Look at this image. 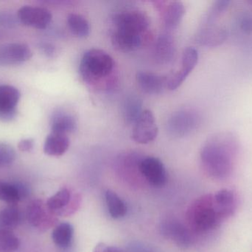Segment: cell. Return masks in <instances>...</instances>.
<instances>
[{
	"instance_id": "30",
	"label": "cell",
	"mask_w": 252,
	"mask_h": 252,
	"mask_svg": "<svg viewBox=\"0 0 252 252\" xmlns=\"http://www.w3.org/2000/svg\"><path fill=\"white\" fill-rule=\"evenodd\" d=\"M16 159L14 149L7 144L0 143V167L10 165Z\"/></svg>"
},
{
	"instance_id": "36",
	"label": "cell",
	"mask_w": 252,
	"mask_h": 252,
	"mask_svg": "<svg viewBox=\"0 0 252 252\" xmlns=\"http://www.w3.org/2000/svg\"><path fill=\"white\" fill-rule=\"evenodd\" d=\"M41 49L44 53H45L47 56H51L54 54L55 48L52 44H43L41 45Z\"/></svg>"
},
{
	"instance_id": "24",
	"label": "cell",
	"mask_w": 252,
	"mask_h": 252,
	"mask_svg": "<svg viewBox=\"0 0 252 252\" xmlns=\"http://www.w3.org/2000/svg\"><path fill=\"white\" fill-rule=\"evenodd\" d=\"M106 202L111 217L114 219H120L124 217L127 213L126 204L114 191H106L105 194Z\"/></svg>"
},
{
	"instance_id": "2",
	"label": "cell",
	"mask_w": 252,
	"mask_h": 252,
	"mask_svg": "<svg viewBox=\"0 0 252 252\" xmlns=\"http://www.w3.org/2000/svg\"><path fill=\"white\" fill-rule=\"evenodd\" d=\"M236 150L235 139L229 134L218 135L203 146L201 160L206 173L215 179L223 180L232 173Z\"/></svg>"
},
{
	"instance_id": "19",
	"label": "cell",
	"mask_w": 252,
	"mask_h": 252,
	"mask_svg": "<svg viewBox=\"0 0 252 252\" xmlns=\"http://www.w3.org/2000/svg\"><path fill=\"white\" fill-rule=\"evenodd\" d=\"M75 118L70 114L58 112L51 120L52 133L66 135L72 133L76 129Z\"/></svg>"
},
{
	"instance_id": "20",
	"label": "cell",
	"mask_w": 252,
	"mask_h": 252,
	"mask_svg": "<svg viewBox=\"0 0 252 252\" xmlns=\"http://www.w3.org/2000/svg\"><path fill=\"white\" fill-rule=\"evenodd\" d=\"M21 93L16 87L7 84L0 85V111L16 109Z\"/></svg>"
},
{
	"instance_id": "35",
	"label": "cell",
	"mask_w": 252,
	"mask_h": 252,
	"mask_svg": "<svg viewBox=\"0 0 252 252\" xmlns=\"http://www.w3.org/2000/svg\"><path fill=\"white\" fill-rule=\"evenodd\" d=\"M241 28L246 32L252 31V16H246L241 21Z\"/></svg>"
},
{
	"instance_id": "6",
	"label": "cell",
	"mask_w": 252,
	"mask_h": 252,
	"mask_svg": "<svg viewBox=\"0 0 252 252\" xmlns=\"http://www.w3.org/2000/svg\"><path fill=\"white\" fill-rule=\"evenodd\" d=\"M158 133V129L154 113L149 109L142 111L140 116L133 124V140L141 144H147L157 139Z\"/></svg>"
},
{
	"instance_id": "14",
	"label": "cell",
	"mask_w": 252,
	"mask_h": 252,
	"mask_svg": "<svg viewBox=\"0 0 252 252\" xmlns=\"http://www.w3.org/2000/svg\"><path fill=\"white\" fill-rule=\"evenodd\" d=\"M164 25L169 30L177 28L185 13L184 4L181 1H157Z\"/></svg>"
},
{
	"instance_id": "7",
	"label": "cell",
	"mask_w": 252,
	"mask_h": 252,
	"mask_svg": "<svg viewBox=\"0 0 252 252\" xmlns=\"http://www.w3.org/2000/svg\"><path fill=\"white\" fill-rule=\"evenodd\" d=\"M56 216L50 212L41 200H34L30 203L26 211L27 220L32 226L45 231L56 224Z\"/></svg>"
},
{
	"instance_id": "8",
	"label": "cell",
	"mask_w": 252,
	"mask_h": 252,
	"mask_svg": "<svg viewBox=\"0 0 252 252\" xmlns=\"http://www.w3.org/2000/svg\"><path fill=\"white\" fill-rule=\"evenodd\" d=\"M199 124V117L190 110H182L173 114L168 123L169 133L174 137H184L197 128Z\"/></svg>"
},
{
	"instance_id": "31",
	"label": "cell",
	"mask_w": 252,
	"mask_h": 252,
	"mask_svg": "<svg viewBox=\"0 0 252 252\" xmlns=\"http://www.w3.org/2000/svg\"><path fill=\"white\" fill-rule=\"evenodd\" d=\"M17 16L7 12H0V26L4 28H13L19 22Z\"/></svg>"
},
{
	"instance_id": "13",
	"label": "cell",
	"mask_w": 252,
	"mask_h": 252,
	"mask_svg": "<svg viewBox=\"0 0 252 252\" xmlns=\"http://www.w3.org/2000/svg\"><path fill=\"white\" fill-rule=\"evenodd\" d=\"M29 46L22 43H10L0 46V65L23 63L32 58Z\"/></svg>"
},
{
	"instance_id": "29",
	"label": "cell",
	"mask_w": 252,
	"mask_h": 252,
	"mask_svg": "<svg viewBox=\"0 0 252 252\" xmlns=\"http://www.w3.org/2000/svg\"><path fill=\"white\" fill-rule=\"evenodd\" d=\"M229 3L230 2L229 1H216L206 16L204 25L206 26H208V25H211L213 22H214L217 19V18L226 10Z\"/></svg>"
},
{
	"instance_id": "23",
	"label": "cell",
	"mask_w": 252,
	"mask_h": 252,
	"mask_svg": "<svg viewBox=\"0 0 252 252\" xmlns=\"http://www.w3.org/2000/svg\"><path fill=\"white\" fill-rule=\"evenodd\" d=\"M22 216L16 205H10L0 211V229L13 230L19 226Z\"/></svg>"
},
{
	"instance_id": "17",
	"label": "cell",
	"mask_w": 252,
	"mask_h": 252,
	"mask_svg": "<svg viewBox=\"0 0 252 252\" xmlns=\"http://www.w3.org/2000/svg\"><path fill=\"white\" fill-rule=\"evenodd\" d=\"M175 53L176 46L173 37L168 34H161L156 44L155 54L157 60L161 64L169 63L174 58Z\"/></svg>"
},
{
	"instance_id": "3",
	"label": "cell",
	"mask_w": 252,
	"mask_h": 252,
	"mask_svg": "<svg viewBox=\"0 0 252 252\" xmlns=\"http://www.w3.org/2000/svg\"><path fill=\"white\" fill-rule=\"evenodd\" d=\"M223 220L216 198L212 194L195 200L187 213L188 226L198 233H205L216 229Z\"/></svg>"
},
{
	"instance_id": "33",
	"label": "cell",
	"mask_w": 252,
	"mask_h": 252,
	"mask_svg": "<svg viewBox=\"0 0 252 252\" xmlns=\"http://www.w3.org/2000/svg\"><path fill=\"white\" fill-rule=\"evenodd\" d=\"M93 252H125L118 247L107 245L104 243H100L94 247Z\"/></svg>"
},
{
	"instance_id": "16",
	"label": "cell",
	"mask_w": 252,
	"mask_h": 252,
	"mask_svg": "<svg viewBox=\"0 0 252 252\" xmlns=\"http://www.w3.org/2000/svg\"><path fill=\"white\" fill-rule=\"evenodd\" d=\"M70 144L66 135L51 133L44 142V152L50 156L59 157L68 150Z\"/></svg>"
},
{
	"instance_id": "21",
	"label": "cell",
	"mask_w": 252,
	"mask_h": 252,
	"mask_svg": "<svg viewBox=\"0 0 252 252\" xmlns=\"http://www.w3.org/2000/svg\"><path fill=\"white\" fill-rule=\"evenodd\" d=\"M74 229L69 223H62L56 226L52 233L53 242L59 248L66 249L72 244Z\"/></svg>"
},
{
	"instance_id": "11",
	"label": "cell",
	"mask_w": 252,
	"mask_h": 252,
	"mask_svg": "<svg viewBox=\"0 0 252 252\" xmlns=\"http://www.w3.org/2000/svg\"><path fill=\"white\" fill-rule=\"evenodd\" d=\"M162 235L181 248H188L192 244V233L188 227L175 219H167L161 225Z\"/></svg>"
},
{
	"instance_id": "1",
	"label": "cell",
	"mask_w": 252,
	"mask_h": 252,
	"mask_svg": "<svg viewBox=\"0 0 252 252\" xmlns=\"http://www.w3.org/2000/svg\"><path fill=\"white\" fill-rule=\"evenodd\" d=\"M112 41L117 50L131 52L143 44L149 29L148 16L137 10H126L112 18Z\"/></svg>"
},
{
	"instance_id": "18",
	"label": "cell",
	"mask_w": 252,
	"mask_h": 252,
	"mask_svg": "<svg viewBox=\"0 0 252 252\" xmlns=\"http://www.w3.org/2000/svg\"><path fill=\"white\" fill-rule=\"evenodd\" d=\"M218 207L223 220L233 216L236 210V198L229 189H221L214 195Z\"/></svg>"
},
{
	"instance_id": "5",
	"label": "cell",
	"mask_w": 252,
	"mask_h": 252,
	"mask_svg": "<svg viewBox=\"0 0 252 252\" xmlns=\"http://www.w3.org/2000/svg\"><path fill=\"white\" fill-rule=\"evenodd\" d=\"M81 201L78 194L72 195L69 189L63 188L47 200L46 206L55 216H69L78 210Z\"/></svg>"
},
{
	"instance_id": "4",
	"label": "cell",
	"mask_w": 252,
	"mask_h": 252,
	"mask_svg": "<svg viewBox=\"0 0 252 252\" xmlns=\"http://www.w3.org/2000/svg\"><path fill=\"white\" fill-rule=\"evenodd\" d=\"M115 68L113 58L104 50L90 49L87 50L80 64V72L84 81L96 84L110 75Z\"/></svg>"
},
{
	"instance_id": "25",
	"label": "cell",
	"mask_w": 252,
	"mask_h": 252,
	"mask_svg": "<svg viewBox=\"0 0 252 252\" xmlns=\"http://www.w3.org/2000/svg\"><path fill=\"white\" fill-rule=\"evenodd\" d=\"M67 25L72 34L77 37L86 38L90 35V23L81 15L70 13L67 17Z\"/></svg>"
},
{
	"instance_id": "26",
	"label": "cell",
	"mask_w": 252,
	"mask_h": 252,
	"mask_svg": "<svg viewBox=\"0 0 252 252\" xmlns=\"http://www.w3.org/2000/svg\"><path fill=\"white\" fill-rule=\"evenodd\" d=\"M142 102L136 97H130L124 105V118L127 124H134L142 112Z\"/></svg>"
},
{
	"instance_id": "10",
	"label": "cell",
	"mask_w": 252,
	"mask_h": 252,
	"mask_svg": "<svg viewBox=\"0 0 252 252\" xmlns=\"http://www.w3.org/2000/svg\"><path fill=\"white\" fill-rule=\"evenodd\" d=\"M17 17L19 22L25 26L36 29H44L52 21L51 12L41 7L25 5L18 10Z\"/></svg>"
},
{
	"instance_id": "22",
	"label": "cell",
	"mask_w": 252,
	"mask_h": 252,
	"mask_svg": "<svg viewBox=\"0 0 252 252\" xmlns=\"http://www.w3.org/2000/svg\"><path fill=\"white\" fill-rule=\"evenodd\" d=\"M226 37V32L224 30L206 27L197 36V41L204 45L215 46L223 42Z\"/></svg>"
},
{
	"instance_id": "34",
	"label": "cell",
	"mask_w": 252,
	"mask_h": 252,
	"mask_svg": "<svg viewBox=\"0 0 252 252\" xmlns=\"http://www.w3.org/2000/svg\"><path fill=\"white\" fill-rule=\"evenodd\" d=\"M17 115L16 109L12 110L0 111V121L2 122H10L15 119Z\"/></svg>"
},
{
	"instance_id": "15",
	"label": "cell",
	"mask_w": 252,
	"mask_h": 252,
	"mask_svg": "<svg viewBox=\"0 0 252 252\" xmlns=\"http://www.w3.org/2000/svg\"><path fill=\"white\" fill-rule=\"evenodd\" d=\"M136 82L142 91L150 95L161 93L167 86V79L153 72L140 71L136 75Z\"/></svg>"
},
{
	"instance_id": "28",
	"label": "cell",
	"mask_w": 252,
	"mask_h": 252,
	"mask_svg": "<svg viewBox=\"0 0 252 252\" xmlns=\"http://www.w3.org/2000/svg\"><path fill=\"white\" fill-rule=\"evenodd\" d=\"M19 247V239L12 231L0 229V252H13Z\"/></svg>"
},
{
	"instance_id": "32",
	"label": "cell",
	"mask_w": 252,
	"mask_h": 252,
	"mask_svg": "<svg viewBox=\"0 0 252 252\" xmlns=\"http://www.w3.org/2000/svg\"><path fill=\"white\" fill-rule=\"evenodd\" d=\"M34 147V141L32 139H22L18 144V149L21 152H31Z\"/></svg>"
},
{
	"instance_id": "27",
	"label": "cell",
	"mask_w": 252,
	"mask_h": 252,
	"mask_svg": "<svg viewBox=\"0 0 252 252\" xmlns=\"http://www.w3.org/2000/svg\"><path fill=\"white\" fill-rule=\"evenodd\" d=\"M0 201L10 205H16L21 200L19 189L16 183L0 181Z\"/></svg>"
},
{
	"instance_id": "9",
	"label": "cell",
	"mask_w": 252,
	"mask_h": 252,
	"mask_svg": "<svg viewBox=\"0 0 252 252\" xmlns=\"http://www.w3.org/2000/svg\"><path fill=\"white\" fill-rule=\"evenodd\" d=\"M139 172L149 184L161 187L167 182V172L158 158L147 157L139 163Z\"/></svg>"
},
{
	"instance_id": "12",
	"label": "cell",
	"mask_w": 252,
	"mask_h": 252,
	"mask_svg": "<svg viewBox=\"0 0 252 252\" xmlns=\"http://www.w3.org/2000/svg\"><path fill=\"white\" fill-rule=\"evenodd\" d=\"M198 60V53L195 48L188 47L185 50L182 55V68L167 79V87L169 90H176L183 84L187 77L196 66Z\"/></svg>"
}]
</instances>
